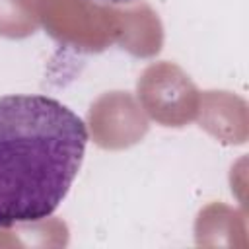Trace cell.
<instances>
[{
    "label": "cell",
    "mask_w": 249,
    "mask_h": 249,
    "mask_svg": "<svg viewBox=\"0 0 249 249\" xmlns=\"http://www.w3.org/2000/svg\"><path fill=\"white\" fill-rule=\"evenodd\" d=\"M88 146L86 123L47 95L0 97V228L49 218Z\"/></svg>",
    "instance_id": "1"
},
{
    "label": "cell",
    "mask_w": 249,
    "mask_h": 249,
    "mask_svg": "<svg viewBox=\"0 0 249 249\" xmlns=\"http://www.w3.org/2000/svg\"><path fill=\"white\" fill-rule=\"evenodd\" d=\"M105 2H115V4H121V2H130V0H105Z\"/></svg>",
    "instance_id": "2"
}]
</instances>
